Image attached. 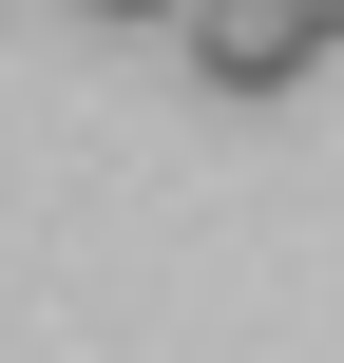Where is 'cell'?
Instances as JSON below:
<instances>
[{
    "label": "cell",
    "mask_w": 344,
    "mask_h": 363,
    "mask_svg": "<svg viewBox=\"0 0 344 363\" xmlns=\"http://www.w3.org/2000/svg\"><path fill=\"white\" fill-rule=\"evenodd\" d=\"M172 38H192V77H230V96H287V77L326 57V0H172Z\"/></svg>",
    "instance_id": "1"
},
{
    "label": "cell",
    "mask_w": 344,
    "mask_h": 363,
    "mask_svg": "<svg viewBox=\"0 0 344 363\" xmlns=\"http://www.w3.org/2000/svg\"><path fill=\"white\" fill-rule=\"evenodd\" d=\"M96 19H172V0H96Z\"/></svg>",
    "instance_id": "2"
}]
</instances>
